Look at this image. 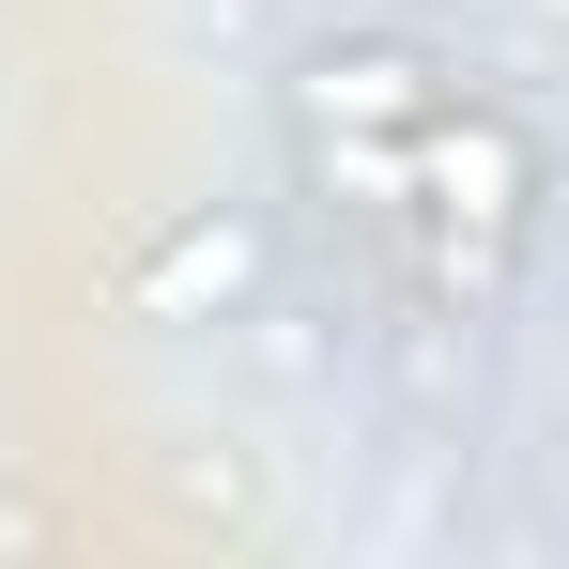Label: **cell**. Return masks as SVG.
I'll use <instances>...</instances> for the list:
<instances>
[{
	"mask_svg": "<svg viewBox=\"0 0 569 569\" xmlns=\"http://www.w3.org/2000/svg\"><path fill=\"white\" fill-rule=\"evenodd\" d=\"M431 93H447V78H431L416 47H323V62L292 78V123H308L323 170H355V186L400 216V139L431 123Z\"/></svg>",
	"mask_w": 569,
	"mask_h": 569,
	"instance_id": "obj_2",
	"label": "cell"
},
{
	"mask_svg": "<svg viewBox=\"0 0 569 569\" xmlns=\"http://www.w3.org/2000/svg\"><path fill=\"white\" fill-rule=\"evenodd\" d=\"M247 292H262V216H186V231H154V262L123 278V308L139 323H216Z\"/></svg>",
	"mask_w": 569,
	"mask_h": 569,
	"instance_id": "obj_3",
	"label": "cell"
},
{
	"mask_svg": "<svg viewBox=\"0 0 569 569\" xmlns=\"http://www.w3.org/2000/svg\"><path fill=\"white\" fill-rule=\"evenodd\" d=\"M400 216L431 231V278L447 292H508L523 231H539V154L492 93H431V123L400 139Z\"/></svg>",
	"mask_w": 569,
	"mask_h": 569,
	"instance_id": "obj_1",
	"label": "cell"
}]
</instances>
